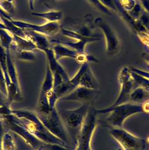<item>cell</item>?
Returning a JSON list of instances; mask_svg holds the SVG:
<instances>
[{"label":"cell","instance_id":"cell-1","mask_svg":"<svg viewBox=\"0 0 149 150\" xmlns=\"http://www.w3.org/2000/svg\"><path fill=\"white\" fill-rule=\"evenodd\" d=\"M143 112L142 103H126L115 106L105 112L108 115L104 120V125L110 128H122L124 122L129 117Z\"/></svg>","mask_w":149,"mask_h":150},{"label":"cell","instance_id":"cell-2","mask_svg":"<svg viewBox=\"0 0 149 150\" xmlns=\"http://www.w3.org/2000/svg\"><path fill=\"white\" fill-rule=\"evenodd\" d=\"M45 127L55 137L60 139L70 147V138L56 107L45 113H37Z\"/></svg>","mask_w":149,"mask_h":150},{"label":"cell","instance_id":"cell-3","mask_svg":"<svg viewBox=\"0 0 149 150\" xmlns=\"http://www.w3.org/2000/svg\"><path fill=\"white\" fill-rule=\"evenodd\" d=\"M119 79L120 84V91L117 99L113 104L102 110H97V115H104L106 111L118 105L128 103L129 96L135 86L134 81L131 75V70L128 67H123L120 71Z\"/></svg>","mask_w":149,"mask_h":150},{"label":"cell","instance_id":"cell-4","mask_svg":"<svg viewBox=\"0 0 149 150\" xmlns=\"http://www.w3.org/2000/svg\"><path fill=\"white\" fill-rule=\"evenodd\" d=\"M97 110L91 106L86 118L77 134V147L75 150H92L91 139L97 121Z\"/></svg>","mask_w":149,"mask_h":150},{"label":"cell","instance_id":"cell-5","mask_svg":"<svg viewBox=\"0 0 149 150\" xmlns=\"http://www.w3.org/2000/svg\"><path fill=\"white\" fill-rule=\"evenodd\" d=\"M109 133L123 150H143L146 147L145 139L134 136L122 128H110Z\"/></svg>","mask_w":149,"mask_h":150},{"label":"cell","instance_id":"cell-6","mask_svg":"<svg viewBox=\"0 0 149 150\" xmlns=\"http://www.w3.org/2000/svg\"><path fill=\"white\" fill-rule=\"evenodd\" d=\"M90 108L91 103H84L75 110H63L59 114L69 129L77 131L79 133Z\"/></svg>","mask_w":149,"mask_h":150},{"label":"cell","instance_id":"cell-7","mask_svg":"<svg viewBox=\"0 0 149 150\" xmlns=\"http://www.w3.org/2000/svg\"><path fill=\"white\" fill-rule=\"evenodd\" d=\"M94 25L100 28L105 38L107 54L112 57L117 55L120 50V42L114 28L101 17L95 19Z\"/></svg>","mask_w":149,"mask_h":150},{"label":"cell","instance_id":"cell-8","mask_svg":"<svg viewBox=\"0 0 149 150\" xmlns=\"http://www.w3.org/2000/svg\"><path fill=\"white\" fill-rule=\"evenodd\" d=\"M48 59V64L53 75L54 90L56 93L64 83H67L70 78L62 66L59 64L58 60L55 57L52 48H49L44 51Z\"/></svg>","mask_w":149,"mask_h":150},{"label":"cell","instance_id":"cell-9","mask_svg":"<svg viewBox=\"0 0 149 150\" xmlns=\"http://www.w3.org/2000/svg\"><path fill=\"white\" fill-rule=\"evenodd\" d=\"M16 26L24 30H31L48 36L56 35L61 29L59 22H48L43 25H34L26 21L12 20Z\"/></svg>","mask_w":149,"mask_h":150},{"label":"cell","instance_id":"cell-10","mask_svg":"<svg viewBox=\"0 0 149 150\" xmlns=\"http://www.w3.org/2000/svg\"><path fill=\"white\" fill-rule=\"evenodd\" d=\"M5 125L8 130H10L18 136H20L26 143V144L30 145L32 149L34 150L38 149L43 150L46 143H43L38 138H36L22 126L8 118L5 120Z\"/></svg>","mask_w":149,"mask_h":150},{"label":"cell","instance_id":"cell-11","mask_svg":"<svg viewBox=\"0 0 149 150\" xmlns=\"http://www.w3.org/2000/svg\"><path fill=\"white\" fill-rule=\"evenodd\" d=\"M99 95V90L87 88L83 86H77L67 95L60 98L59 100L75 101L84 103H91Z\"/></svg>","mask_w":149,"mask_h":150},{"label":"cell","instance_id":"cell-12","mask_svg":"<svg viewBox=\"0 0 149 150\" xmlns=\"http://www.w3.org/2000/svg\"><path fill=\"white\" fill-rule=\"evenodd\" d=\"M26 38L31 40L38 48V50L44 51L51 48V43L48 40L46 36L38 33L31 31L25 30Z\"/></svg>","mask_w":149,"mask_h":150},{"label":"cell","instance_id":"cell-13","mask_svg":"<svg viewBox=\"0 0 149 150\" xmlns=\"http://www.w3.org/2000/svg\"><path fill=\"white\" fill-rule=\"evenodd\" d=\"M51 48L54 51L56 58L58 61L63 58H71L75 59L79 53L76 50L59 43H51Z\"/></svg>","mask_w":149,"mask_h":150},{"label":"cell","instance_id":"cell-14","mask_svg":"<svg viewBox=\"0 0 149 150\" xmlns=\"http://www.w3.org/2000/svg\"><path fill=\"white\" fill-rule=\"evenodd\" d=\"M79 86H83L93 90H99V83L92 72L90 67L86 69L85 72L82 74Z\"/></svg>","mask_w":149,"mask_h":150},{"label":"cell","instance_id":"cell-15","mask_svg":"<svg viewBox=\"0 0 149 150\" xmlns=\"http://www.w3.org/2000/svg\"><path fill=\"white\" fill-rule=\"evenodd\" d=\"M10 48H15L22 51H31L38 50L37 46L31 40L26 38H22L17 35H13V43L11 44Z\"/></svg>","mask_w":149,"mask_h":150},{"label":"cell","instance_id":"cell-16","mask_svg":"<svg viewBox=\"0 0 149 150\" xmlns=\"http://www.w3.org/2000/svg\"><path fill=\"white\" fill-rule=\"evenodd\" d=\"M51 43H59L63 45L66 46L70 48H72L74 50L77 51L79 53H84L85 51V46L87 43H93L96 42L95 40H81L77 41L76 42H71V41H66L63 40H52L50 41Z\"/></svg>","mask_w":149,"mask_h":150},{"label":"cell","instance_id":"cell-17","mask_svg":"<svg viewBox=\"0 0 149 150\" xmlns=\"http://www.w3.org/2000/svg\"><path fill=\"white\" fill-rule=\"evenodd\" d=\"M10 50H6V63H7L8 72L9 74V76H10L11 83L16 87V88L18 90L21 91L20 85V83H19V79H18V76L16 67H15V63H14L12 59Z\"/></svg>","mask_w":149,"mask_h":150},{"label":"cell","instance_id":"cell-18","mask_svg":"<svg viewBox=\"0 0 149 150\" xmlns=\"http://www.w3.org/2000/svg\"><path fill=\"white\" fill-rule=\"evenodd\" d=\"M31 15L44 19L48 22H59L63 18V13L60 11L51 10L46 12H32Z\"/></svg>","mask_w":149,"mask_h":150},{"label":"cell","instance_id":"cell-19","mask_svg":"<svg viewBox=\"0 0 149 150\" xmlns=\"http://www.w3.org/2000/svg\"><path fill=\"white\" fill-rule=\"evenodd\" d=\"M148 100V93L141 87L134 88L129 96V101L134 103H142Z\"/></svg>","mask_w":149,"mask_h":150},{"label":"cell","instance_id":"cell-20","mask_svg":"<svg viewBox=\"0 0 149 150\" xmlns=\"http://www.w3.org/2000/svg\"><path fill=\"white\" fill-rule=\"evenodd\" d=\"M60 32L63 35L68 37L69 38H71L73 40L77 41H81V40H95L96 41H99L101 39V36H87L81 35L78 33L77 32L74 31V30H69L64 29L63 28H61L60 29Z\"/></svg>","mask_w":149,"mask_h":150},{"label":"cell","instance_id":"cell-21","mask_svg":"<svg viewBox=\"0 0 149 150\" xmlns=\"http://www.w3.org/2000/svg\"><path fill=\"white\" fill-rule=\"evenodd\" d=\"M54 90V78L48 64L46 67V73L44 80L43 81L41 88L40 93L46 94L49 91Z\"/></svg>","mask_w":149,"mask_h":150},{"label":"cell","instance_id":"cell-22","mask_svg":"<svg viewBox=\"0 0 149 150\" xmlns=\"http://www.w3.org/2000/svg\"><path fill=\"white\" fill-rule=\"evenodd\" d=\"M1 20L5 25L7 30L10 31L12 35H17L22 38H26L25 30L16 26L12 22V20L11 21L5 18H1Z\"/></svg>","mask_w":149,"mask_h":150},{"label":"cell","instance_id":"cell-23","mask_svg":"<svg viewBox=\"0 0 149 150\" xmlns=\"http://www.w3.org/2000/svg\"><path fill=\"white\" fill-rule=\"evenodd\" d=\"M13 43V35L6 29H0V45L6 50H10Z\"/></svg>","mask_w":149,"mask_h":150},{"label":"cell","instance_id":"cell-24","mask_svg":"<svg viewBox=\"0 0 149 150\" xmlns=\"http://www.w3.org/2000/svg\"><path fill=\"white\" fill-rule=\"evenodd\" d=\"M10 49L16 53L17 58L19 60L25 62H34L36 60V55L33 51H22L15 48H10Z\"/></svg>","mask_w":149,"mask_h":150},{"label":"cell","instance_id":"cell-25","mask_svg":"<svg viewBox=\"0 0 149 150\" xmlns=\"http://www.w3.org/2000/svg\"><path fill=\"white\" fill-rule=\"evenodd\" d=\"M131 75L134 81L135 86L141 87L144 90L149 92V79L143 77L141 75H140L136 73L131 71Z\"/></svg>","mask_w":149,"mask_h":150},{"label":"cell","instance_id":"cell-26","mask_svg":"<svg viewBox=\"0 0 149 150\" xmlns=\"http://www.w3.org/2000/svg\"><path fill=\"white\" fill-rule=\"evenodd\" d=\"M2 150H16V143L9 131L4 133L2 140Z\"/></svg>","mask_w":149,"mask_h":150},{"label":"cell","instance_id":"cell-27","mask_svg":"<svg viewBox=\"0 0 149 150\" xmlns=\"http://www.w3.org/2000/svg\"><path fill=\"white\" fill-rule=\"evenodd\" d=\"M0 7L11 17L16 11V8L14 0H0Z\"/></svg>","mask_w":149,"mask_h":150},{"label":"cell","instance_id":"cell-28","mask_svg":"<svg viewBox=\"0 0 149 150\" xmlns=\"http://www.w3.org/2000/svg\"><path fill=\"white\" fill-rule=\"evenodd\" d=\"M75 60L79 64H80L81 65L89 63H99V59H97L95 56L90 54H87L85 52L79 53Z\"/></svg>","mask_w":149,"mask_h":150},{"label":"cell","instance_id":"cell-29","mask_svg":"<svg viewBox=\"0 0 149 150\" xmlns=\"http://www.w3.org/2000/svg\"><path fill=\"white\" fill-rule=\"evenodd\" d=\"M87 1L89 2V4H91V6L94 7L96 10L99 11L101 13L105 14V15H111L110 9L104 6L103 4L100 2L99 0H87Z\"/></svg>","mask_w":149,"mask_h":150},{"label":"cell","instance_id":"cell-30","mask_svg":"<svg viewBox=\"0 0 149 150\" xmlns=\"http://www.w3.org/2000/svg\"><path fill=\"white\" fill-rule=\"evenodd\" d=\"M0 95L7 100L8 95L7 83L1 67H0Z\"/></svg>","mask_w":149,"mask_h":150},{"label":"cell","instance_id":"cell-31","mask_svg":"<svg viewBox=\"0 0 149 150\" xmlns=\"http://www.w3.org/2000/svg\"><path fill=\"white\" fill-rule=\"evenodd\" d=\"M127 12L129 13L130 16H131L134 20L137 21L142 15L143 13L142 7L140 3L138 2L136 4V5H135V6L131 9V10Z\"/></svg>","mask_w":149,"mask_h":150},{"label":"cell","instance_id":"cell-32","mask_svg":"<svg viewBox=\"0 0 149 150\" xmlns=\"http://www.w3.org/2000/svg\"><path fill=\"white\" fill-rule=\"evenodd\" d=\"M136 33L142 44L149 51V33L148 31H138Z\"/></svg>","mask_w":149,"mask_h":150},{"label":"cell","instance_id":"cell-33","mask_svg":"<svg viewBox=\"0 0 149 150\" xmlns=\"http://www.w3.org/2000/svg\"><path fill=\"white\" fill-rule=\"evenodd\" d=\"M119 3L125 11H129L137 3L136 0H119Z\"/></svg>","mask_w":149,"mask_h":150},{"label":"cell","instance_id":"cell-34","mask_svg":"<svg viewBox=\"0 0 149 150\" xmlns=\"http://www.w3.org/2000/svg\"><path fill=\"white\" fill-rule=\"evenodd\" d=\"M99 1L104 6L108 8L109 9L117 13V9L115 4V0H99Z\"/></svg>","mask_w":149,"mask_h":150},{"label":"cell","instance_id":"cell-35","mask_svg":"<svg viewBox=\"0 0 149 150\" xmlns=\"http://www.w3.org/2000/svg\"><path fill=\"white\" fill-rule=\"evenodd\" d=\"M139 1L142 8L144 9L146 13H149V0H139Z\"/></svg>","mask_w":149,"mask_h":150},{"label":"cell","instance_id":"cell-36","mask_svg":"<svg viewBox=\"0 0 149 150\" xmlns=\"http://www.w3.org/2000/svg\"><path fill=\"white\" fill-rule=\"evenodd\" d=\"M143 112L149 115V100L144 101L142 103Z\"/></svg>","mask_w":149,"mask_h":150},{"label":"cell","instance_id":"cell-37","mask_svg":"<svg viewBox=\"0 0 149 150\" xmlns=\"http://www.w3.org/2000/svg\"><path fill=\"white\" fill-rule=\"evenodd\" d=\"M4 133V130L3 128V125L2 124L1 121H0V150H2V140Z\"/></svg>","mask_w":149,"mask_h":150},{"label":"cell","instance_id":"cell-38","mask_svg":"<svg viewBox=\"0 0 149 150\" xmlns=\"http://www.w3.org/2000/svg\"><path fill=\"white\" fill-rule=\"evenodd\" d=\"M5 18L11 21L13 20L12 17L10 15H9L6 12L4 11L3 9L1 7H0V18Z\"/></svg>","mask_w":149,"mask_h":150},{"label":"cell","instance_id":"cell-39","mask_svg":"<svg viewBox=\"0 0 149 150\" xmlns=\"http://www.w3.org/2000/svg\"><path fill=\"white\" fill-rule=\"evenodd\" d=\"M142 58L149 67V53H143L142 55Z\"/></svg>","mask_w":149,"mask_h":150},{"label":"cell","instance_id":"cell-40","mask_svg":"<svg viewBox=\"0 0 149 150\" xmlns=\"http://www.w3.org/2000/svg\"><path fill=\"white\" fill-rule=\"evenodd\" d=\"M0 29H6L5 25H4V23L1 21V18H0Z\"/></svg>","mask_w":149,"mask_h":150},{"label":"cell","instance_id":"cell-41","mask_svg":"<svg viewBox=\"0 0 149 150\" xmlns=\"http://www.w3.org/2000/svg\"><path fill=\"white\" fill-rule=\"evenodd\" d=\"M6 117H4V116H2V115H0V121H2V120H6Z\"/></svg>","mask_w":149,"mask_h":150},{"label":"cell","instance_id":"cell-42","mask_svg":"<svg viewBox=\"0 0 149 150\" xmlns=\"http://www.w3.org/2000/svg\"><path fill=\"white\" fill-rule=\"evenodd\" d=\"M36 150H42L41 149H36Z\"/></svg>","mask_w":149,"mask_h":150},{"label":"cell","instance_id":"cell-43","mask_svg":"<svg viewBox=\"0 0 149 150\" xmlns=\"http://www.w3.org/2000/svg\"><path fill=\"white\" fill-rule=\"evenodd\" d=\"M148 98H149V92H148Z\"/></svg>","mask_w":149,"mask_h":150}]
</instances>
